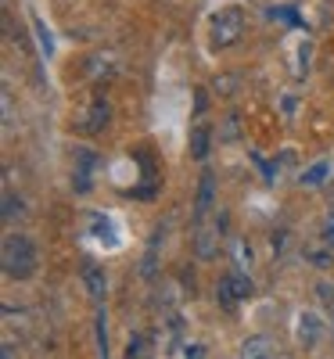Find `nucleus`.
I'll use <instances>...</instances> for the list:
<instances>
[{
    "label": "nucleus",
    "mask_w": 334,
    "mask_h": 359,
    "mask_svg": "<svg viewBox=\"0 0 334 359\" xmlns=\"http://www.w3.org/2000/svg\"><path fill=\"white\" fill-rule=\"evenodd\" d=\"M220 233H223V226H220V219L216 223H205V219H198V230H194V248H198V259H216V252H220Z\"/></svg>",
    "instance_id": "3"
},
{
    "label": "nucleus",
    "mask_w": 334,
    "mask_h": 359,
    "mask_svg": "<svg viewBox=\"0 0 334 359\" xmlns=\"http://www.w3.org/2000/svg\"><path fill=\"white\" fill-rule=\"evenodd\" d=\"M22 212H25V208H22L18 194H4V219L15 223V216H22Z\"/></svg>",
    "instance_id": "16"
},
{
    "label": "nucleus",
    "mask_w": 334,
    "mask_h": 359,
    "mask_svg": "<svg viewBox=\"0 0 334 359\" xmlns=\"http://www.w3.org/2000/svg\"><path fill=\"white\" fill-rule=\"evenodd\" d=\"M33 33H36V43H40V57H51L54 54V36L44 25V18H33Z\"/></svg>",
    "instance_id": "11"
},
{
    "label": "nucleus",
    "mask_w": 334,
    "mask_h": 359,
    "mask_svg": "<svg viewBox=\"0 0 334 359\" xmlns=\"http://www.w3.org/2000/svg\"><path fill=\"white\" fill-rule=\"evenodd\" d=\"M298 334H302V341H306V345H316L320 341V320H316V313H302Z\"/></svg>",
    "instance_id": "10"
},
{
    "label": "nucleus",
    "mask_w": 334,
    "mask_h": 359,
    "mask_svg": "<svg viewBox=\"0 0 334 359\" xmlns=\"http://www.w3.org/2000/svg\"><path fill=\"white\" fill-rule=\"evenodd\" d=\"M194 115H205V90H198V94H194Z\"/></svg>",
    "instance_id": "19"
},
{
    "label": "nucleus",
    "mask_w": 334,
    "mask_h": 359,
    "mask_svg": "<svg viewBox=\"0 0 334 359\" xmlns=\"http://www.w3.org/2000/svg\"><path fill=\"white\" fill-rule=\"evenodd\" d=\"M208 137H212V126H205V123H198V126H194V133H191V155H194L198 162H205V158H208V144H212Z\"/></svg>",
    "instance_id": "9"
},
{
    "label": "nucleus",
    "mask_w": 334,
    "mask_h": 359,
    "mask_svg": "<svg viewBox=\"0 0 334 359\" xmlns=\"http://www.w3.org/2000/svg\"><path fill=\"white\" fill-rule=\"evenodd\" d=\"M241 33H245V15L237 8H223L212 18V47H230L241 40Z\"/></svg>",
    "instance_id": "2"
},
{
    "label": "nucleus",
    "mask_w": 334,
    "mask_h": 359,
    "mask_svg": "<svg viewBox=\"0 0 334 359\" xmlns=\"http://www.w3.org/2000/svg\"><path fill=\"white\" fill-rule=\"evenodd\" d=\"M323 241L334 245V216H327V223H323Z\"/></svg>",
    "instance_id": "18"
},
{
    "label": "nucleus",
    "mask_w": 334,
    "mask_h": 359,
    "mask_svg": "<svg viewBox=\"0 0 334 359\" xmlns=\"http://www.w3.org/2000/svg\"><path fill=\"white\" fill-rule=\"evenodd\" d=\"M212 198H216V176L212 169L201 172V184H198V201H194V219H205V212L212 208Z\"/></svg>",
    "instance_id": "5"
},
{
    "label": "nucleus",
    "mask_w": 334,
    "mask_h": 359,
    "mask_svg": "<svg viewBox=\"0 0 334 359\" xmlns=\"http://www.w3.org/2000/svg\"><path fill=\"white\" fill-rule=\"evenodd\" d=\"M98 352H101V359H108V323H105V309L98 313Z\"/></svg>",
    "instance_id": "15"
},
{
    "label": "nucleus",
    "mask_w": 334,
    "mask_h": 359,
    "mask_svg": "<svg viewBox=\"0 0 334 359\" xmlns=\"http://www.w3.org/2000/svg\"><path fill=\"white\" fill-rule=\"evenodd\" d=\"M4 359H11V352H8V348H4Z\"/></svg>",
    "instance_id": "20"
},
{
    "label": "nucleus",
    "mask_w": 334,
    "mask_h": 359,
    "mask_svg": "<svg viewBox=\"0 0 334 359\" xmlns=\"http://www.w3.org/2000/svg\"><path fill=\"white\" fill-rule=\"evenodd\" d=\"M327 172H330V162H316L309 165V172H302V184H320V180H327Z\"/></svg>",
    "instance_id": "13"
},
{
    "label": "nucleus",
    "mask_w": 334,
    "mask_h": 359,
    "mask_svg": "<svg viewBox=\"0 0 334 359\" xmlns=\"http://www.w3.org/2000/svg\"><path fill=\"white\" fill-rule=\"evenodd\" d=\"M90 223H94V233H98V237H105L108 245H115V233L108 230V226H112L108 216H98V212H94V216H90Z\"/></svg>",
    "instance_id": "14"
},
{
    "label": "nucleus",
    "mask_w": 334,
    "mask_h": 359,
    "mask_svg": "<svg viewBox=\"0 0 334 359\" xmlns=\"http://www.w3.org/2000/svg\"><path fill=\"white\" fill-rule=\"evenodd\" d=\"M0 262H4V273H8L11 280H29V277L36 273V266H40V255H36L33 237L8 233V237H4V255H0Z\"/></svg>",
    "instance_id": "1"
},
{
    "label": "nucleus",
    "mask_w": 334,
    "mask_h": 359,
    "mask_svg": "<svg viewBox=\"0 0 334 359\" xmlns=\"http://www.w3.org/2000/svg\"><path fill=\"white\" fill-rule=\"evenodd\" d=\"M216 294H220L223 306H234L237 298H248V294H252V280H248L245 273H227V277L220 280Z\"/></svg>",
    "instance_id": "4"
},
{
    "label": "nucleus",
    "mask_w": 334,
    "mask_h": 359,
    "mask_svg": "<svg viewBox=\"0 0 334 359\" xmlns=\"http://www.w3.org/2000/svg\"><path fill=\"white\" fill-rule=\"evenodd\" d=\"M273 22H288L291 29H302V18H298V11H291V8H269L266 11Z\"/></svg>",
    "instance_id": "12"
},
{
    "label": "nucleus",
    "mask_w": 334,
    "mask_h": 359,
    "mask_svg": "<svg viewBox=\"0 0 334 359\" xmlns=\"http://www.w3.org/2000/svg\"><path fill=\"white\" fill-rule=\"evenodd\" d=\"M108 118H112V108L98 101L94 108H90V115L79 123V130H86V133H98V130H105V126H108Z\"/></svg>",
    "instance_id": "8"
},
{
    "label": "nucleus",
    "mask_w": 334,
    "mask_h": 359,
    "mask_svg": "<svg viewBox=\"0 0 334 359\" xmlns=\"http://www.w3.org/2000/svg\"><path fill=\"white\" fill-rule=\"evenodd\" d=\"M126 359H144V341H140V338H133V341H130V348H126Z\"/></svg>",
    "instance_id": "17"
},
{
    "label": "nucleus",
    "mask_w": 334,
    "mask_h": 359,
    "mask_svg": "<svg viewBox=\"0 0 334 359\" xmlns=\"http://www.w3.org/2000/svg\"><path fill=\"white\" fill-rule=\"evenodd\" d=\"M241 359H273V345H269V338H262V334L245 338V345H241Z\"/></svg>",
    "instance_id": "6"
},
{
    "label": "nucleus",
    "mask_w": 334,
    "mask_h": 359,
    "mask_svg": "<svg viewBox=\"0 0 334 359\" xmlns=\"http://www.w3.org/2000/svg\"><path fill=\"white\" fill-rule=\"evenodd\" d=\"M83 280H86L90 298H94V302H101L105 291H108V284H105V273H101V269H98L94 262H86V266H83Z\"/></svg>",
    "instance_id": "7"
}]
</instances>
